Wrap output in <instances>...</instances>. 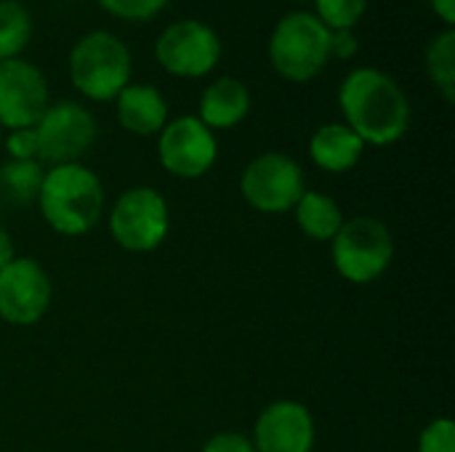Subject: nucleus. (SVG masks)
I'll return each mask as SVG.
<instances>
[{
    "label": "nucleus",
    "mask_w": 455,
    "mask_h": 452,
    "mask_svg": "<svg viewBox=\"0 0 455 452\" xmlns=\"http://www.w3.org/2000/svg\"><path fill=\"white\" fill-rule=\"evenodd\" d=\"M341 123L365 147L397 144L411 128V101L403 85L379 67H355L339 85Z\"/></svg>",
    "instance_id": "f257e3e1"
},
{
    "label": "nucleus",
    "mask_w": 455,
    "mask_h": 452,
    "mask_svg": "<svg viewBox=\"0 0 455 452\" xmlns=\"http://www.w3.org/2000/svg\"><path fill=\"white\" fill-rule=\"evenodd\" d=\"M37 208L53 232L64 237L88 234L104 213V184L83 163L53 165L43 176Z\"/></svg>",
    "instance_id": "f03ea898"
},
{
    "label": "nucleus",
    "mask_w": 455,
    "mask_h": 452,
    "mask_svg": "<svg viewBox=\"0 0 455 452\" xmlns=\"http://www.w3.org/2000/svg\"><path fill=\"white\" fill-rule=\"evenodd\" d=\"M72 88L96 104L115 101L133 77V56L123 37L109 29H91L75 40L67 59Z\"/></svg>",
    "instance_id": "7ed1b4c3"
},
{
    "label": "nucleus",
    "mask_w": 455,
    "mask_h": 452,
    "mask_svg": "<svg viewBox=\"0 0 455 452\" xmlns=\"http://www.w3.org/2000/svg\"><path fill=\"white\" fill-rule=\"evenodd\" d=\"M272 69L288 83H312L331 64V29L307 8L277 19L267 40Z\"/></svg>",
    "instance_id": "20e7f679"
},
{
    "label": "nucleus",
    "mask_w": 455,
    "mask_h": 452,
    "mask_svg": "<svg viewBox=\"0 0 455 452\" xmlns=\"http://www.w3.org/2000/svg\"><path fill=\"white\" fill-rule=\"evenodd\" d=\"M331 256L336 272L352 285L376 282L395 258V237L389 226L373 216H355L344 221L331 240Z\"/></svg>",
    "instance_id": "39448f33"
},
{
    "label": "nucleus",
    "mask_w": 455,
    "mask_h": 452,
    "mask_svg": "<svg viewBox=\"0 0 455 452\" xmlns=\"http://www.w3.org/2000/svg\"><path fill=\"white\" fill-rule=\"evenodd\" d=\"M155 61L181 80H200L221 61L219 32L200 19H176L155 40Z\"/></svg>",
    "instance_id": "423d86ee"
},
{
    "label": "nucleus",
    "mask_w": 455,
    "mask_h": 452,
    "mask_svg": "<svg viewBox=\"0 0 455 452\" xmlns=\"http://www.w3.org/2000/svg\"><path fill=\"white\" fill-rule=\"evenodd\" d=\"M171 229L165 197L152 186L125 189L109 210L112 240L131 253H149L160 248Z\"/></svg>",
    "instance_id": "0eeeda50"
},
{
    "label": "nucleus",
    "mask_w": 455,
    "mask_h": 452,
    "mask_svg": "<svg viewBox=\"0 0 455 452\" xmlns=\"http://www.w3.org/2000/svg\"><path fill=\"white\" fill-rule=\"evenodd\" d=\"M96 133V117L85 104L72 99L51 101L35 125L37 163H48L51 168L80 163V157L93 147Z\"/></svg>",
    "instance_id": "6e6552de"
},
{
    "label": "nucleus",
    "mask_w": 455,
    "mask_h": 452,
    "mask_svg": "<svg viewBox=\"0 0 455 452\" xmlns=\"http://www.w3.org/2000/svg\"><path fill=\"white\" fill-rule=\"evenodd\" d=\"M304 189V170L285 152H264L253 157L240 176V194L259 213L293 210Z\"/></svg>",
    "instance_id": "1a4fd4ad"
},
{
    "label": "nucleus",
    "mask_w": 455,
    "mask_h": 452,
    "mask_svg": "<svg viewBox=\"0 0 455 452\" xmlns=\"http://www.w3.org/2000/svg\"><path fill=\"white\" fill-rule=\"evenodd\" d=\"M219 157L216 133L197 120V115H181L165 123L157 133V160L165 173L176 178L205 176Z\"/></svg>",
    "instance_id": "9d476101"
},
{
    "label": "nucleus",
    "mask_w": 455,
    "mask_h": 452,
    "mask_svg": "<svg viewBox=\"0 0 455 452\" xmlns=\"http://www.w3.org/2000/svg\"><path fill=\"white\" fill-rule=\"evenodd\" d=\"M53 285L35 258H13L0 269V320L13 328L37 325L51 309Z\"/></svg>",
    "instance_id": "9b49d317"
},
{
    "label": "nucleus",
    "mask_w": 455,
    "mask_h": 452,
    "mask_svg": "<svg viewBox=\"0 0 455 452\" xmlns=\"http://www.w3.org/2000/svg\"><path fill=\"white\" fill-rule=\"evenodd\" d=\"M51 104V88L43 69L24 56L0 61V128H35Z\"/></svg>",
    "instance_id": "f8f14e48"
},
{
    "label": "nucleus",
    "mask_w": 455,
    "mask_h": 452,
    "mask_svg": "<svg viewBox=\"0 0 455 452\" xmlns=\"http://www.w3.org/2000/svg\"><path fill=\"white\" fill-rule=\"evenodd\" d=\"M256 452H312L315 418L296 400H277L261 410L253 426Z\"/></svg>",
    "instance_id": "ddd939ff"
},
{
    "label": "nucleus",
    "mask_w": 455,
    "mask_h": 452,
    "mask_svg": "<svg viewBox=\"0 0 455 452\" xmlns=\"http://www.w3.org/2000/svg\"><path fill=\"white\" fill-rule=\"evenodd\" d=\"M115 115L123 131L133 136H157L168 117L165 96L149 83H128L115 99Z\"/></svg>",
    "instance_id": "4468645a"
},
{
    "label": "nucleus",
    "mask_w": 455,
    "mask_h": 452,
    "mask_svg": "<svg viewBox=\"0 0 455 452\" xmlns=\"http://www.w3.org/2000/svg\"><path fill=\"white\" fill-rule=\"evenodd\" d=\"M251 112V91L243 80L232 75H221L211 80L197 104V120L208 125L213 133L216 131H229L240 125Z\"/></svg>",
    "instance_id": "2eb2a0df"
},
{
    "label": "nucleus",
    "mask_w": 455,
    "mask_h": 452,
    "mask_svg": "<svg viewBox=\"0 0 455 452\" xmlns=\"http://www.w3.org/2000/svg\"><path fill=\"white\" fill-rule=\"evenodd\" d=\"M365 152L363 139L344 123H325L309 139V157L320 170L347 173Z\"/></svg>",
    "instance_id": "dca6fc26"
},
{
    "label": "nucleus",
    "mask_w": 455,
    "mask_h": 452,
    "mask_svg": "<svg viewBox=\"0 0 455 452\" xmlns=\"http://www.w3.org/2000/svg\"><path fill=\"white\" fill-rule=\"evenodd\" d=\"M293 210H296L299 229L315 242H331L347 221L339 202L315 189H304V194L299 197Z\"/></svg>",
    "instance_id": "f3484780"
},
{
    "label": "nucleus",
    "mask_w": 455,
    "mask_h": 452,
    "mask_svg": "<svg viewBox=\"0 0 455 452\" xmlns=\"http://www.w3.org/2000/svg\"><path fill=\"white\" fill-rule=\"evenodd\" d=\"M424 69L429 83L451 104L455 99V29L443 27L432 35L424 51Z\"/></svg>",
    "instance_id": "a211bd4d"
},
{
    "label": "nucleus",
    "mask_w": 455,
    "mask_h": 452,
    "mask_svg": "<svg viewBox=\"0 0 455 452\" xmlns=\"http://www.w3.org/2000/svg\"><path fill=\"white\" fill-rule=\"evenodd\" d=\"M43 176L45 170L37 160H5L0 165V194L13 205L37 202Z\"/></svg>",
    "instance_id": "6ab92c4d"
},
{
    "label": "nucleus",
    "mask_w": 455,
    "mask_h": 452,
    "mask_svg": "<svg viewBox=\"0 0 455 452\" xmlns=\"http://www.w3.org/2000/svg\"><path fill=\"white\" fill-rule=\"evenodd\" d=\"M32 13L21 0H0V61L19 59L32 40Z\"/></svg>",
    "instance_id": "aec40b11"
},
{
    "label": "nucleus",
    "mask_w": 455,
    "mask_h": 452,
    "mask_svg": "<svg viewBox=\"0 0 455 452\" xmlns=\"http://www.w3.org/2000/svg\"><path fill=\"white\" fill-rule=\"evenodd\" d=\"M371 0H312V13L331 29H355L368 13Z\"/></svg>",
    "instance_id": "412c9836"
},
{
    "label": "nucleus",
    "mask_w": 455,
    "mask_h": 452,
    "mask_svg": "<svg viewBox=\"0 0 455 452\" xmlns=\"http://www.w3.org/2000/svg\"><path fill=\"white\" fill-rule=\"evenodd\" d=\"M96 5L117 21L141 24L157 19V13H163L168 0H96Z\"/></svg>",
    "instance_id": "4be33fe9"
},
{
    "label": "nucleus",
    "mask_w": 455,
    "mask_h": 452,
    "mask_svg": "<svg viewBox=\"0 0 455 452\" xmlns=\"http://www.w3.org/2000/svg\"><path fill=\"white\" fill-rule=\"evenodd\" d=\"M419 452H455V424L435 418L419 437Z\"/></svg>",
    "instance_id": "5701e85b"
},
{
    "label": "nucleus",
    "mask_w": 455,
    "mask_h": 452,
    "mask_svg": "<svg viewBox=\"0 0 455 452\" xmlns=\"http://www.w3.org/2000/svg\"><path fill=\"white\" fill-rule=\"evenodd\" d=\"M8 152V160H37V136L35 128H19V131H8V136H3V147Z\"/></svg>",
    "instance_id": "b1692460"
},
{
    "label": "nucleus",
    "mask_w": 455,
    "mask_h": 452,
    "mask_svg": "<svg viewBox=\"0 0 455 452\" xmlns=\"http://www.w3.org/2000/svg\"><path fill=\"white\" fill-rule=\"evenodd\" d=\"M200 452H256L253 442L237 432H221V434H213Z\"/></svg>",
    "instance_id": "393cba45"
},
{
    "label": "nucleus",
    "mask_w": 455,
    "mask_h": 452,
    "mask_svg": "<svg viewBox=\"0 0 455 452\" xmlns=\"http://www.w3.org/2000/svg\"><path fill=\"white\" fill-rule=\"evenodd\" d=\"M360 51V40L355 35V29H339V32H331V59H339V61H349L355 59Z\"/></svg>",
    "instance_id": "a878e982"
},
{
    "label": "nucleus",
    "mask_w": 455,
    "mask_h": 452,
    "mask_svg": "<svg viewBox=\"0 0 455 452\" xmlns=\"http://www.w3.org/2000/svg\"><path fill=\"white\" fill-rule=\"evenodd\" d=\"M435 16L443 21V27L455 29V0H429Z\"/></svg>",
    "instance_id": "bb28decb"
},
{
    "label": "nucleus",
    "mask_w": 455,
    "mask_h": 452,
    "mask_svg": "<svg viewBox=\"0 0 455 452\" xmlns=\"http://www.w3.org/2000/svg\"><path fill=\"white\" fill-rule=\"evenodd\" d=\"M16 258V250H13V240H11V234L0 226V269L3 266H8L11 261Z\"/></svg>",
    "instance_id": "cd10ccee"
},
{
    "label": "nucleus",
    "mask_w": 455,
    "mask_h": 452,
    "mask_svg": "<svg viewBox=\"0 0 455 452\" xmlns=\"http://www.w3.org/2000/svg\"><path fill=\"white\" fill-rule=\"evenodd\" d=\"M0 147H3V128H0Z\"/></svg>",
    "instance_id": "c85d7f7f"
}]
</instances>
